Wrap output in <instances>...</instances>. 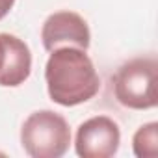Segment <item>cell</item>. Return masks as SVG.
Segmentation results:
<instances>
[{
  "label": "cell",
  "mask_w": 158,
  "mask_h": 158,
  "mask_svg": "<svg viewBox=\"0 0 158 158\" xmlns=\"http://www.w3.org/2000/svg\"><path fill=\"white\" fill-rule=\"evenodd\" d=\"M45 80L48 97L60 106L88 102L101 89V78L91 58L76 47H61L50 52Z\"/></svg>",
  "instance_id": "1"
},
{
  "label": "cell",
  "mask_w": 158,
  "mask_h": 158,
  "mask_svg": "<svg viewBox=\"0 0 158 158\" xmlns=\"http://www.w3.org/2000/svg\"><path fill=\"white\" fill-rule=\"evenodd\" d=\"M21 143L32 158H60L71 145L69 123L52 110L34 112L23 123Z\"/></svg>",
  "instance_id": "2"
},
{
  "label": "cell",
  "mask_w": 158,
  "mask_h": 158,
  "mask_svg": "<svg viewBox=\"0 0 158 158\" xmlns=\"http://www.w3.org/2000/svg\"><path fill=\"white\" fill-rule=\"evenodd\" d=\"M154 56H143L125 61L114 76V91L119 104L130 110H149L158 104Z\"/></svg>",
  "instance_id": "3"
},
{
  "label": "cell",
  "mask_w": 158,
  "mask_h": 158,
  "mask_svg": "<svg viewBox=\"0 0 158 158\" xmlns=\"http://www.w3.org/2000/svg\"><path fill=\"white\" fill-rule=\"evenodd\" d=\"M121 130L108 115H97L84 121L76 130L74 151L82 158H110L117 152Z\"/></svg>",
  "instance_id": "4"
},
{
  "label": "cell",
  "mask_w": 158,
  "mask_h": 158,
  "mask_svg": "<svg viewBox=\"0 0 158 158\" xmlns=\"http://www.w3.org/2000/svg\"><path fill=\"white\" fill-rule=\"evenodd\" d=\"M41 41L45 50L48 52L61 47H76L88 50L91 43V34L84 17L74 11H58L45 21L41 28Z\"/></svg>",
  "instance_id": "5"
},
{
  "label": "cell",
  "mask_w": 158,
  "mask_h": 158,
  "mask_svg": "<svg viewBox=\"0 0 158 158\" xmlns=\"http://www.w3.org/2000/svg\"><path fill=\"white\" fill-rule=\"evenodd\" d=\"M4 39V63L0 69V86L4 88H17L24 84L32 71V54L28 45L11 35V34H0Z\"/></svg>",
  "instance_id": "6"
},
{
  "label": "cell",
  "mask_w": 158,
  "mask_h": 158,
  "mask_svg": "<svg viewBox=\"0 0 158 158\" xmlns=\"http://www.w3.org/2000/svg\"><path fill=\"white\" fill-rule=\"evenodd\" d=\"M132 147L138 158H154L158 154V123L139 127L132 138Z\"/></svg>",
  "instance_id": "7"
},
{
  "label": "cell",
  "mask_w": 158,
  "mask_h": 158,
  "mask_svg": "<svg viewBox=\"0 0 158 158\" xmlns=\"http://www.w3.org/2000/svg\"><path fill=\"white\" fill-rule=\"evenodd\" d=\"M13 4H15V0H0V21L11 11Z\"/></svg>",
  "instance_id": "8"
},
{
  "label": "cell",
  "mask_w": 158,
  "mask_h": 158,
  "mask_svg": "<svg viewBox=\"0 0 158 158\" xmlns=\"http://www.w3.org/2000/svg\"><path fill=\"white\" fill-rule=\"evenodd\" d=\"M4 54H6V48H4V39L0 35V69H2V63H4Z\"/></svg>",
  "instance_id": "9"
}]
</instances>
